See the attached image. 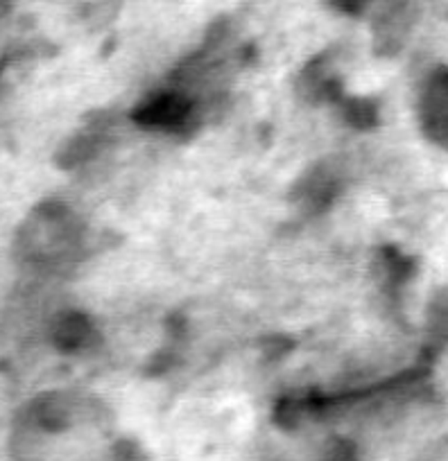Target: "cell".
I'll list each match as a JSON object with an SVG mask.
<instances>
[{
	"mask_svg": "<svg viewBox=\"0 0 448 461\" xmlns=\"http://www.w3.org/2000/svg\"><path fill=\"white\" fill-rule=\"evenodd\" d=\"M87 335H88V326L78 317L64 319V321L57 326V341L64 346H70V348L82 344V341L87 339Z\"/></svg>",
	"mask_w": 448,
	"mask_h": 461,
	"instance_id": "obj_1",
	"label": "cell"
},
{
	"mask_svg": "<svg viewBox=\"0 0 448 461\" xmlns=\"http://www.w3.org/2000/svg\"><path fill=\"white\" fill-rule=\"evenodd\" d=\"M324 461H353L352 446L344 441L333 443V446H328L326 452H324Z\"/></svg>",
	"mask_w": 448,
	"mask_h": 461,
	"instance_id": "obj_2",
	"label": "cell"
},
{
	"mask_svg": "<svg viewBox=\"0 0 448 461\" xmlns=\"http://www.w3.org/2000/svg\"><path fill=\"white\" fill-rule=\"evenodd\" d=\"M333 3H335L338 7H343V10H347V12H356L358 7L365 3V0H333Z\"/></svg>",
	"mask_w": 448,
	"mask_h": 461,
	"instance_id": "obj_3",
	"label": "cell"
}]
</instances>
